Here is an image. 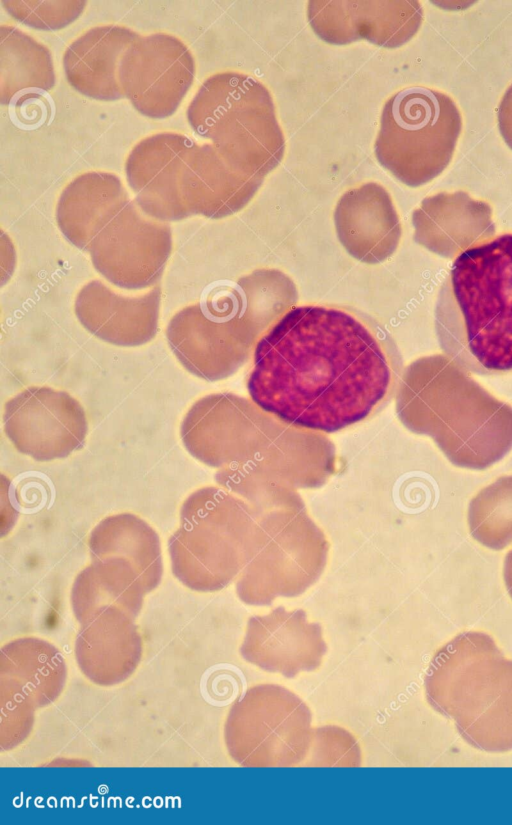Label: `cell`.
<instances>
[{
	"instance_id": "obj_13",
	"label": "cell",
	"mask_w": 512,
	"mask_h": 825,
	"mask_svg": "<svg viewBox=\"0 0 512 825\" xmlns=\"http://www.w3.org/2000/svg\"><path fill=\"white\" fill-rule=\"evenodd\" d=\"M307 16L313 31L329 44L365 39L395 48L415 35L423 13L420 3L411 0H311Z\"/></svg>"
},
{
	"instance_id": "obj_28",
	"label": "cell",
	"mask_w": 512,
	"mask_h": 825,
	"mask_svg": "<svg viewBox=\"0 0 512 825\" xmlns=\"http://www.w3.org/2000/svg\"><path fill=\"white\" fill-rule=\"evenodd\" d=\"M360 750L345 730L326 726L313 730L309 753L303 762L309 766H359Z\"/></svg>"
},
{
	"instance_id": "obj_27",
	"label": "cell",
	"mask_w": 512,
	"mask_h": 825,
	"mask_svg": "<svg viewBox=\"0 0 512 825\" xmlns=\"http://www.w3.org/2000/svg\"><path fill=\"white\" fill-rule=\"evenodd\" d=\"M5 10L19 22L38 30H60L84 11L86 1H2Z\"/></svg>"
},
{
	"instance_id": "obj_7",
	"label": "cell",
	"mask_w": 512,
	"mask_h": 825,
	"mask_svg": "<svg viewBox=\"0 0 512 825\" xmlns=\"http://www.w3.org/2000/svg\"><path fill=\"white\" fill-rule=\"evenodd\" d=\"M240 297L217 292L182 308L170 319L168 345L191 374L217 381L233 374L248 355L247 314Z\"/></svg>"
},
{
	"instance_id": "obj_3",
	"label": "cell",
	"mask_w": 512,
	"mask_h": 825,
	"mask_svg": "<svg viewBox=\"0 0 512 825\" xmlns=\"http://www.w3.org/2000/svg\"><path fill=\"white\" fill-rule=\"evenodd\" d=\"M193 130L244 174L264 180L281 162L285 139L269 90L238 72L207 78L187 109Z\"/></svg>"
},
{
	"instance_id": "obj_4",
	"label": "cell",
	"mask_w": 512,
	"mask_h": 825,
	"mask_svg": "<svg viewBox=\"0 0 512 825\" xmlns=\"http://www.w3.org/2000/svg\"><path fill=\"white\" fill-rule=\"evenodd\" d=\"M461 129V114L449 96L426 87H408L383 106L375 156L399 181L418 187L449 165Z\"/></svg>"
},
{
	"instance_id": "obj_18",
	"label": "cell",
	"mask_w": 512,
	"mask_h": 825,
	"mask_svg": "<svg viewBox=\"0 0 512 825\" xmlns=\"http://www.w3.org/2000/svg\"><path fill=\"white\" fill-rule=\"evenodd\" d=\"M139 37L138 33L121 25H101L87 30L64 52L67 81L81 94L96 100L123 98L121 61Z\"/></svg>"
},
{
	"instance_id": "obj_6",
	"label": "cell",
	"mask_w": 512,
	"mask_h": 825,
	"mask_svg": "<svg viewBox=\"0 0 512 825\" xmlns=\"http://www.w3.org/2000/svg\"><path fill=\"white\" fill-rule=\"evenodd\" d=\"M237 509L221 490L192 493L180 511V526L168 547L174 576L188 588L216 591L228 583L236 566Z\"/></svg>"
},
{
	"instance_id": "obj_19",
	"label": "cell",
	"mask_w": 512,
	"mask_h": 825,
	"mask_svg": "<svg viewBox=\"0 0 512 825\" xmlns=\"http://www.w3.org/2000/svg\"><path fill=\"white\" fill-rule=\"evenodd\" d=\"M263 180L229 163L211 144L197 145L184 177V197L192 215L219 219L241 210Z\"/></svg>"
},
{
	"instance_id": "obj_1",
	"label": "cell",
	"mask_w": 512,
	"mask_h": 825,
	"mask_svg": "<svg viewBox=\"0 0 512 825\" xmlns=\"http://www.w3.org/2000/svg\"><path fill=\"white\" fill-rule=\"evenodd\" d=\"M247 389L296 427L336 432L367 417L395 380L393 354L362 320L331 307L287 311L258 341Z\"/></svg>"
},
{
	"instance_id": "obj_16",
	"label": "cell",
	"mask_w": 512,
	"mask_h": 825,
	"mask_svg": "<svg viewBox=\"0 0 512 825\" xmlns=\"http://www.w3.org/2000/svg\"><path fill=\"white\" fill-rule=\"evenodd\" d=\"M142 656V640L134 619L116 608H107L81 624L75 642L79 669L101 686L119 684L136 670Z\"/></svg>"
},
{
	"instance_id": "obj_31",
	"label": "cell",
	"mask_w": 512,
	"mask_h": 825,
	"mask_svg": "<svg viewBox=\"0 0 512 825\" xmlns=\"http://www.w3.org/2000/svg\"><path fill=\"white\" fill-rule=\"evenodd\" d=\"M504 580L508 593L512 598V549L507 553L505 558Z\"/></svg>"
},
{
	"instance_id": "obj_8",
	"label": "cell",
	"mask_w": 512,
	"mask_h": 825,
	"mask_svg": "<svg viewBox=\"0 0 512 825\" xmlns=\"http://www.w3.org/2000/svg\"><path fill=\"white\" fill-rule=\"evenodd\" d=\"M172 245L169 224L147 216L130 200L95 236L88 251L94 268L109 283L141 290L158 282Z\"/></svg>"
},
{
	"instance_id": "obj_21",
	"label": "cell",
	"mask_w": 512,
	"mask_h": 825,
	"mask_svg": "<svg viewBox=\"0 0 512 825\" xmlns=\"http://www.w3.org/2000/svg\"><path fill=\"white\" fill-rule=\"evenodd\" d=\"M246 400L215 393L196 401L186 413L180 435L187 451L210 466L234 458Z\"/></svg>"
},
{
	"instance_id": "obj_24",
	"label": "cell",
	"mask_w": 512,
	"mask_h": 825,
	"mask_svg": "<svg viewBox=\"0 0 512 825\" xmlns=\"http://www.w3.org/2000/svg\"><path fill=\"white\" fill-rule=\"evenodd\" d=\"M61 653L47 641L26 637L5 644L0 652V680L23 693L37 707L54 702L66 681Z\"/></svg>"
},
{
	"instance_id": "obj_20",
	"label": "cell",
	"mask_w": 512,
	"mask_h": 825,
	"mask_svg": "<svg viewBox=\"0 0 512 825\" xmlns=\"http://www.w3.org/2000/svg\"><path fill=\"white\" fill-rule=\"evenodd\" d=\"M130 200L115 174L83 173L61 192L56 207L57 225L71 244L87 251L95 236Z\"/></svg>"
},
{
	"instance_id": "obj_22",
	"label": "cell",
	"mask_w": 512,
	"mask_h": 825,
	"mask_svg": "<svg viewBox=\"0 0 512 825\" xmlns=\"http://www.w3.org/2000/svg\"><path fill=\"white\" fill-rule=\"evenodd\" d=\"M89 550L92 561L108 558L127 561L147 593L161 581L163 561L158 534L134 514L121 513L101 520L91 532Z\"/></svg>"
},
{
	"instance_id": "obj_9",
	"label": "cell",
	"mask_w": 512,
	"mask_h": 825,
	"mask_svg": "<svg viewBox=\"0 0 512 825\" xmlns=\"http://www.w3.org/2000/svg\"><path fill=\"white\" fill-rule=\"evenodd\" d=\"M3 426L19 452L41 462L69 456L83 446L88 431L79 401L48 386L28 387L9 399Z\"/></svg>"
},
{
	"instance_id": "obj_12",
	"label": "cell",
	"mask_w": 512,
	"mask_h": 825,
	"mask_svg": "<svg viewBox=\"0 0 512 825\" xmlns=\"http://www.w3.org/2000/svg\"><path fill=\"white\" fill-rule=\"evenodd\" d=\"M197 145L183 134L161 132L130 151L126 178L144 214L166 223L192 216L184 197V177Z\"/></svg>"
},
{
	"instance_id": "obj_15",
	"label": "cell",
	"mask_w": 512,
	"mask_h": 825,
	"mask_svg": "<svg viewBox=\"0 0 512 825\" xmlns=\"http://www.w3.org/2000/svg\"><path fill=\"white\" fill-rule=\"evenodd\" d=\"M160 304L159 285L145 293L124 295L101 280H91L78 291L74 311L80 324L100 340L136 347L155 337Z\"/></svg>"
},
{
	"instance_id": "obj_30",
	"label": "cell",
	"mask_w": 512,
	"mask_h": 825,
	"mask_svg": "<svg viewBox=\"0 0 512 825\" xmlns=\"http://www.w3.org/2000/svg\"><path fill=\"white\" fill-rule=\"evenodd\" d=\"M498 126L504 141L512 149V85L509 86L500 101Z\"/></svg>"
},
{
	"instance_id": "obj_26",
	"label": "cell",
	"mask_w": 512,
	"mask_h": 825,
	"mask_svg": "<svg viewBox=\"0 0 512 825\" xmlns=\"http://www.w3.org/2000/svg\"><path fill=\"white\" fill-rule=\"evenodd\" d=\"M468 525L483 546L502 550L512 543V475L483 488L470 502Z\"/></svg>"
},
{
	"instance_id": "obj_2",
	"label": "cell",
	"mask_w": 512,
	"mask_h": 825,
	"mask_svg": "<svg viewBox=\"0 0 512 825\" xmlns=\"http://www.w3.org/2000/svg\"><path fill=\"white\" fill-rule=\"evenodd\" d=\"M434 321L440 348L461 369L512 371V233L478 241L454 259Z\"/></svg>"
},
{
	"instance_id": "obj_29",
	"label": "cell",
	"mask_w": 512,
	"mask_h": 825,
	"mask_svg": "<svg viewBox=\"0 0 512 825\" xmlns=\"http://www.w3.org/2000/svg\"><path fill=\"white\" fill-rule=\"evenodd\" d=\"M0 693V745L3 750H10L29 734L36 707L23 693L2 680Z\"/></svg>"
},
{
	"instance_id": "obj_11",
	"label": "cell",
	"mask_w": 512,
	"mask_h": 825,
	"mask_svg": "<svg viewBox=\"0 0 512 825\" xmlns=\"http://www.w3.org/2000/svg\"><path fill=\"white\" fill-rule=\"evenodd\" d=\"M195 61L178 37L167 33L140 36L124 54L120 84L126 97L142 115L171 116L190 89Z\"/></svg>"
},
{
	"instance_id": "obj_23",
	"label": "cell",
	"mask_w": 512,
	"mask_h": 825,
	"mask_svg": "<svg viewBox=\"0 0 512 825\" xmlns=\"http://www.w3.org/2000/svg\"><path fill=\"white\" fill-rule=\"evenodd\" d=\"M146 590L132 566L120 558L92 563L75 578L71 605L82 624L107 608H116L136 618Z\"/></svg>"
},
{
	"instance_id": "obj_10",
	"label": "cell",
	"mask_w": 512,
	"mask_h": 825,
	"mask_svg": "<svg viewBox=\"0 0 512 825\" xmlns=\"http://www.w3.org/2000/svg\"><path fill=\"white\" fill-rule=\"evenodd\" d=\"M443 715L475 748L512 750V660L499 649L478 660L452 693Z\"/></svg>"
},
{
	"instance_id": "obj_17",
	"label": "cell",
	"mask_w": 512,
	"mask_h": 825,
	"mask_svg": "<svg viewBox=\"0 0 512 825\" xmlns=\"http://www.w3.org/2000/svg\"><path fill=\"white\" fill-rule=\"evenodd\" d=\"M334 221L341 243L357 259L384 260L400 236V223L387 190L368 182L346 191L338 200Z\"/></svg>"
},
{
	"instance_id": "obj_5",
	"label": "cell",
	"mask_w": 512,
	"mask_h": 825,
	"mask_svg": "<svg viewBox=\"0 0 512 825\" xmlns=\"http://www.w3.org/2000/svg\"><path fill=\"white\" fill-rule=\"evenodd\" d=\"M309 707L275 684L249 688L232 706L224 728L229 755L241 766L303 764L312 742Z\"/></svg>"
},
{
	"instance_id": "obj_14",
	"label": "cell",
	"mask_w": 512,
	"mask_h": 825,
	"mask_svg": "<svg viewBox=\"0 0 512 825\" xmlns=\"http://www.w3.org/2000/svg\"><path fill=\"white\" fill-rule=\"evenodd\" d=\"M326 650L318 624L309 622L302 611L282 608L251 618L240 647L247 662L288 678L318 668Z\"/></svg>"
},
{
	"instance_id": "obj_25",
	"label": "cell",
	"mask_w": 512,
	"mask_h": 825,
	"mask_svg": "<svg viewBox=\"0 0 512 825\" xmlns=\"http://www.w3.org/2000/svg\"><path fill=\"white\" fill-rule=\"evenodd\" d=\"M55 85L50 50L12 25L0 26V100L9 104L20 93L49 91Z\"/></svg>"
}]
</instances>
